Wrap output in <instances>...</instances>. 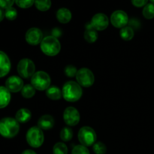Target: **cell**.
Instances as JSON below:
<instances>
[{
  "mask_svg": "<svg viewBox=\"0 0 154 154\" xmlns=\"http://www.w3.org/2000/svg\"><path fill=\"white\" fill-rule=\"evenodd\" d=\"M35 5L41 11H47L51 7V0H35Z\"/></svg>",
  "mask_w": 154,
  "mask_h": 154,
  "instance_id": "obj_23",
  "label": "cell"
},
{
  "mask_svg": "<svg viewBox=\"0 0 154 154\" xmlns=\"http://www.w3.org/2000/svg\"><path fill=\"white\" fill-rule=\"evenodd\" d=\"M120 35L123 40L129 41L133 38L135 35V32L131 26H125L120 29Z\"/></svg>",
  "mask_w": 154,
  "mask_h": 154,
  "instance_id": "obj_21",
  "label": "cell"
},
{
  "mask_svg": "<svg viewBox=\"0 0 154 154\" xmlns=\"http://www.w3.org/2000/svg\"><path fill=\"white\" fill-rule=\"evenodd\" d=\"M15 3L21 8H29L35 4V0H15Z\"/></svg>",
  "mask_w": 154,
  "mask_h": 154,
  "instance_id": "obj_29",
  "label": "cell"
},
{
  "mask_svg": "<svg viewBox=\"0 0 154 154\" xmlns=\"http://www.w3.org/2000/svg\"><path fill=\"white\" fill-rule=\"evenodd\" d=\"M11 101V93L5 87H0V109L7 106Z\"/></svg>",
  "mask_w": 154,
  "mask_h": 154,
  "instance_id": "obj_19",
  "label": "cell"
},
{
  "mask_svg": "<svg viewBox=\"0 0 154 154\" xmlns=\"http://www.w3.org/2000/svg\"><path fill=\"white\" fill-rule=\"evenodd\" d=\"M11 70V61L5 53L0 51V78L6 76Z\"/></svg>",
  "mask_w": 154,
  "mask_h": 154,
  "instance_id": "obj_14",
  "label": "cell"
},
{
  "mask_svg": "<svg viewBox=\"0 0 154 154\" xmlns=\"http://www.w3.org/2000/svg\"><path fill=\"white\" fill-rule=\"evenodd\" d=\"M15 0H0V8L2 9H8L12 7Z\"/></svg>",
  "mask_w": 154,
  "mask_h": 154,
  "instance_id": "obj_32",
  "label": "cell"
},
{
  "mask_svg": "<svg viewBox=\"0 0 154 154\" xmlns=\"http://www.w3.org/2000/svg\"><path fill=\"white\" fill-rule=\"evenodd\" d=\"M75 78L78 83L81 87H90L94 84V75L91 70L87 68H82L79 69Z\"/></svg>",
  "mask_w": 154,
  "mask_h": 154,
  "instance_id": "obj_8",
  "label": "cell"
},
{
  "mask_svg": "<svg viewBox=\"0 0 154 154\" xmlns=\"http://www.w3.org/2000/svg\"><path fill=\"white\" fill-rule=\"evenodd\" d=\"M78 140L81 145L85 147L93 145L96 141V132L90 126H84L78 132Z\"/></svg>",
  "mask_w": 154,
  "mask_h": 154,
  "instance_id": "obj_6",
  "label": "cell"
},
{
  "mask_svg": "<svg viewBox=\"0 0 154 154\" xmlns=\"http://www.w3.org/2000/svg\"><path fill=\"white\" fill-rule=\"evenodd\" d=\"M61 35H62V32L60 29L56 28V29H53L52 36H54V37L57 38L58 37H60V36H61Z\"/></svg>",
  "mask_w": 154,
  "mask_h": 154,
  "instance_id": "obj_34",
  "label": "cell"
},
{
  "mask_svg": "<svg viewBox=\"0 0 154 154\" xmlns=\"http://www.w3.org/2000/svg\"><path fill=\"white\" fill-rule=\"evenodd\" d=\"M35 94V89L32 84H26L24 85L23 89L21 90V95L23 97L26 99H30L33 97Z\"/></svg>",
  "mask_w": 154,
  "mask_h": 154,
  "instance_id": "obj_22",
  "label": "cell"
},
{
  "mask_svg": "<svg viewBox=\"0 0 154 154\" xmlns=\"http://www.w3.org/2000/svg\"><path fill=\"white\" fill-rule=\"evenodd\" d=\"M142 14L147 20H151L154 18V4L147 3L143 8Z\"/></svg>",
  "mask_w": 154,
  "mask_h": 154,
  "instance_id": "obj_24",
  "label": "cell"
},
{
  "mask_svg": "<svg viewBox=\"0 0 154 154\" xmlns=\"http://www.w3.org/2000/svg\"><path fill=\"white\" fill-rule=\"evenodd\" d=\"M5 17V11H3L2 8H0V22H1V21H2L3 19H4Z\"/></svg>",
  "mask_w": 154,
  "mask_h": 154,
  "instance_id": "obj_35",
  "label": "cell"
},
{
  "mask_svg": "<svg viewBox=\"0 0 154 154\" xmlns=\"http://www.w3.org/2000/svg\"><path fill=\"white\" fill-rule=\"evenodd\" d=\"M17 69L20 76L26 79L32 78L35 73V66L34 63L27 58L22 59L18 63Z\"/></svg>",
  "mask_w": 154,
  "mask_h": 154,
  "instance_id": "obj_7",
  "label": "cell"
},
{
  "mask_svg": "<svg viewBox=\"0 0 154 154\" xmlns=\"http://www.w3.org/2000/svg\"><path fill=\"white\" fill-rule=\"evenodd\" d=\"M26 41L31 45H38L43 40V33L42 30L36 27L29 29L26 33Z\"/></svg>",
  "mask_w": 154,
  "mask_h": 154,
  "instance_id": "obj_11",
  "label": "cell"
},
{
  "mask_svg": "<svg viewBox=\"0 0 154 154\" xmlns=\"http://www.w3.org/2000/svg\"><path fill=\"white\" fill-rule=\"evenodd\" d=\"M79 111L74 107H68L63 113V120L65 123L70 126H75L80 121Z\"/></svg>",
  "mask_w": 154,
  "mask_h": 154,
  "instance_id": "obj_9",
  "label": "cell"
},
{
  "mask_svg": "<svg viewBox=\"0 0 154 154\" xmlns=\"http://www.w3.org/2000/svg\"><path fill=\"white\" fill-rule=\"evenodd\" d=\"M20 131L19 123L16 119L5 117L0 120V135L6 138L16 136Z\"/></svg>",
  "mask_w": 154,
  "mask_h": 154,
  "instance_id": "obj_2",
  "label": "cell"
},
{
  "mask_svg": "<svg viewBox=\"0 0 154 154\" xmlns=\"http://www.w3.org/2000/svg\"><path fill=\"white\" fill-rule=\"evenodd\" d=\"M26 138L29 145L33 148H38L43 144L45 135L38 126H33L27 131Z\"/></svg>",
  "mask_w": 154,
  "mask_h": 154,
  "instance_id": "obj_4",
  "label": "cell"
},
{
  "mask_svg": "<svg viewBox=\"0 0 154 154\" xmlns=\"http://www.w3.org/2000/svg\"><path fill=\"white\" fill-rule=\"evenodd\" d=\"M31 117V111L27 108H21L16 113V115H15L16 120L18 123H27L28 121H29Z\"/></svg>",
  "mask_w": 154,
  "mask_h": 154,
  "instance_id": "obj_18",
  "label": "cell"
},
{
  "mask_svg": "<svg viewBox=\"0 0 154 154\" xmlns=\"http://www.w3.org/2000/svg\"><path fill=\"white\" fill-rule=\"evenodd\" d=\"M84 38L88 43H94L98 39L97 30L95 29L91 24L88 23L86 26V30L84 32Z\"/></svg>",
  "mask_w": 154,
  "mask_h": 154,
  "instance_id": "obj_16",
  "label": "cell"
},
{
  "mask_svg": "<svg viewBox=\"0 0 154 154\" xmlns=\"http://www.w3.org/2000/svg\"><path fill=\"white\" fill-rule=\"evenodd\" d=\"M63 97L69 102H75L79 100L83 94L81 86L75 81H68L63 85Z\"/></svg>",
  "mask_w": 154,
  "mask_h": 154,
  "instance_id": "obj_1",
  "label": "cell"
},
{
  "mask_svg": "<svg viewBox=\"0 0 154 154\" xmlns=\"http://www.w3.org/2000/svg\"><path fill=\"white\" fill-rule=\"evenodd\" d=\"M93 150L96 154H105L107 151V147L102 142H96L93 145Z\"/></svg>",
  "mask_w": 154,
  "mask_h": 154,
  "instance_id": "obj_27",
  "label": "cell"
},
{
  "mask_svg": "<svg viewBox=\"0 0 154 154\" xmlns=\"http://www.w3.org/2000/svg\"><path fill=\"white\" fill-rule=\"evenodd\" d=\"M111 23L116 28L122 29L129 23V17L123 11H115L111 16Z\"/></svg>",
  "mask_w": 154,
  "mask_h": 154,
  "instance_id": "obj_10",
  "label": "cell"
},
{
  "mask_svg": "<svg viewBox=\"0 0 154 154\" xmlns=\"http://www.w3.org/2000/svg\"><path fill=\"white\" fill-rule=\"evenodd\" d=\"M5 16L9 20H14L17 17V11L16 9L13 7L6 9L5 11Z\"/></svg>",
  "mask_w": 154,
  "mask_h": 154,
  "instance_id": "obj_28",
  "label": "cell"
},
{
  "mask_svg": "<svg viewBox=\"0 0 154 154\" xmlns=\"http://www.w3.org/2000/svg\"><path fill=\"white\" fill-rule=\"evenodd\" d=\"M21 154H37L35 151H33L32 150H24Z\"/></svg>",
  "mask_w": 154,
  "mask_h": 154,
  "instance_id": "obj_36",
  "label": "cell"
},
{
  "mask_svg": "<svg viewBox=\"0 0 154 154\" xmlns=\"http://www.w3.org/2000/svg\"><path fill=\"white\" fill-rule=\"evenodd\" d=\"M148 2V0H132V3L137 8L144 7Z\"/></svg>",
  "mask_w": 154,
  "mask_h": 154,
  "instance_id": "obj_33",
  "label": "cell"
},
{
  "mask_svg": "<svg viewBox=\"0 0 154 154\" xmlns=\"http://www.w3.org/2000/svg\"><path fill=\"white\" fill-rule=\"evenodd\" d=\"M54 120L52 116L48 115H43L39 118L38 121V126L41 129H44V130H48L54 127Z\"/></svg>",
  "mask_w": 154,
  "mask_h": 154,
  "instance_id": "obj_15",
  "label": "cell"
},
{
  "mask_svg": "<svg viewBox=\"0 0 154 154\" xmlns=\"http://www.w3.org/2000/svg\"><path fill=\"white\" fill-rule=\"evenodd\" d=\"M46 95L49 99L52 100H58L63 96L62 91L57 87L53 86L50 87L48 90H46Z\"/></svg>",
  "mask_w": 154,
  "mask_h": 154,
  "instance_id": "obj_20",
  "label": "cell"
},
{
  "mask_svg": "<svg viewBox=\"0 0 154 154\" xmlns=\"http://www.w3.org/2000/svg\"><path fill=\"white\" fill-rule=\"evenodd\" d=\"M23 81L18 76H11L6 80L5 87L10 93H17L23 87Z\"/></svg>",
  "mask_w": 154,
  "mask_h": 154,
  "instance_id": "obj_13",
  "label": "cell"
},
{
  "mask_svg": "<svg viewBox=\"0 0 154 154\" xmlns=\"http://www.w3.org/2000/svg\"><path fill=\"white\" fill-rule=\"evenodd\" d=\"M51 80L50 75L43 71L35 72L31 78V84L35 90L42 91L47 90L51 85Z\"/></svg>",
  "mask_w": 154,
  "mask_h": 154,
  "instance_id": "obj_5",
  "label": "cell"
},
{
  "mask_svg": "<svg viewBox=\"0 0 154 154\" xmlns=\"http://www.w3.org/2000/svg\"><path fill=\"white\" fill-rule=\"evenodd\" d=\"M53 153L54 154H67V146L63 142H57L53 147Z\"/></svg>",
  "mask_w": 154,
  "mask_h": 154,
  "instance_id": "obj_26",
  "label": "cell"
},
{
  "mask_svg": "<svg viewBox=\"0 0 154 154\" xmlns=\"http://www.w3.org/2000/svg\"><path fill=\"white\" fill-rule=\"evenodd\" d=\"M72 154H90V151L87 147L84 145H77L72 149Z\"/></svg>",
  "mask_w": 154,
  "mask_h": 154,
  "instance_id": "obj_31",
  "label": "cell"
},
{
  "mask_svg": "<svg viewBox=\"0 0 154 154\" xmlns=\"http://www.w3.org/2000/svg\"><path fill=\"white\" fill-rule=\"evenodd\" d=\"M72 12L66 8H60L57 12V18L61 23H68L72 20Z\"/></svg>",
  "mask_w": 154,
  "mask_h": 154,
  "instance_id": "obj_17",
  "label": "cell"
},
{
  "mask_svg": "<svg viewBox=\"0 0 154 154\" xmlns=\"http://www.w3.org/2000/svg\"><path fill=\"white\" fill-rule=\"evenodd\" d=\"M77 73H78V70H77L76 67H75L72 65H69V66H67L65 68V74L69 78L76 77Z\"/></svg>",
  "mask_w": 154,
  "mask_h": 154,
  "instance_id": "obj_30",
  "label": "cell"
},
{
  "mask_svg": "<svg viewBox=\"0 0 154 154\" xmlns=\"http://www.w3.org/2000/svg\"><path fill=\"white\" fill-rule=\"evenodd\" d=\"M90 24L97 31H102L108 26L109 20L105 14L99 13L93 17Z\"/></svg>",
  "mask_w": 154,
  "mask_h": 154,
  "instance_id": "obj_12",
  "label": "cell"
},
{
  "mask_svg": "<svg viewBox=\"0 0 154 154\" xmlns=\"http://www.w3.org/2000/svg\"><path fill=\"white\" fill-rule=\"evenodd\" d=\"M40 47L43 54L49 57L57 55L61 50V45L58 38L52 35L44 38L40 44Z\"/></svg>",
  "mask_w": 154,
  "mask_h": 154,
  "instance_id": "obj_3",
  "label": "cell"
},
{
  "mask_svg": "<svg viewBox=\"0 0 154 154\" xmlns=\"http://www.w3.org/2000/svg\"><path fill=\"white\" fill-rule=\"evenodd\" d=\"M150 2H151V3H153V4H154V0H150Z\"/></svg>",
  "mask_w": 154,
  "mask_h": 154,
  "instance_id": "obj_37",
  "label": "cell"
},
{
  "mask_svg": "<svg viewBox=\"0 0 154 154\" xmlns=\"http://www.w3.org/2000/svg\"><path fill=\"white\" fill-rule=\"evenodd\" d=\"M60 136L63 141L68 142V141H71L72 137H73V131L71 128L64 127L60 132Z\"/></svg>",
  "mask_w": 154,
  "mask_h": 154,
  "instance_id": "obj_25",
  "label": "cell"
}]
</instances>
